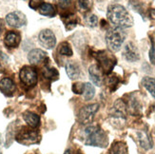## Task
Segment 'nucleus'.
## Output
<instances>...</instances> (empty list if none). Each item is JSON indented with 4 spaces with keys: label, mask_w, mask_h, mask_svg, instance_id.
Wrapping results in <instances>:
<instances>
[{
    "label": "nucleus",
    "mask_w": 155,
    "mask_h": 154,
    "mask_svg": "<svg viewBox=\"0 0 155 154\" xmlns=\"http://www.w3.org/2000/svg\"><path fill=\"white\" fill-rule=\"evenodd\" d=\"M38 39L40 45L44 47L45 49L51 50L56 45V37L54 35V33L52 32V31L48 29L40 31Z\"/></svg>",
    "instance_id": "nucleus-10"
},
{
    "label": "nucleus",
    "mask_w": 155,
    "mask_h": 154,
    "mask_svg": "<svg viewBox=\"0 0 155 154\" xmlns=\"http://www.w3.org/2000/svg\"><path fill=\"white\" fill-rule=\"evenodd\" d=\"M154 1H155V0H154Z\"/></svg>",
    "instance_id": "nucleus-38"
},
{
    "label": "nucleus",
    "mask_w": 155,
    "mask_h": 154,
    "mask_svg": "<svg viewBox=\"0 0 155 154\" xmlns=\"http://www.w3.org/2000/svg\"><path fill=\"white\" fill-rule=\"evenodd\" d=\"M94 57L98 61L99 68L102 70L103 73H105V74H110L117 62L115 56L107 51H97L94 54Z\"/></svg>",
    "instance_id": "nucleus-5"
},
{
    "label": "nucleus",
    "mask_w": 155,
    "mask_h": 154,
    "mask_svg": "<svg viewBox=\"0 0 155 154\" xmlns=\"http://www.w3.org/2000/svg\"><path fill=\"white\" fill-rule=\"evenodd\" d=\"M84 86H85V84H83V83H75L72 85L71 90L75 94H83Z\"/></svg>",
    "instance_id": "nucleus-29"
},
{
    "label": "nucleus",
    "mask_w": 155,
    "mask_h": 154,
    "mask_svg": "<svg viewBox=\"0 0 155 154\" xmlns=\"http://www.w3.org/2000/svg\"><path fill=\"white\" fill-rule=\"evenodd\" d=\"M150 16L151 19H155V9H150Z\"/></svg>",
    "instance_id": "nucleus-35"
},
{
    "label": "nucleus",
    "mask_w": 155,
    "mask_h": 154,
    "mask_svg": "<svg viewBox=\"0 0 155 154\" xmlns=\"http://www.w3.org/2000/svg\"><path fill=\"white\" fill-rule=\"evenodd\" d=\"M66 72L67 74H68V76L72 79V80H75L77 78H79L80 76V67L79 65L74 62V61H68L66 63Z\"/></svg>",
    "instance_id": "nucleus-18"
},
{
    "label": "nucleus",
    "mask_w": 155,
    "mask_h": 154,
    "mask_svg": "<svg viewBox=\"0 0 155 154\" xmlns=\"http://www.w3.org/2000/svg\"><path fill=\"white\" fill-rule=\"evenodd\" d=\"M85 144L90 146L106 148L109 144L107 133L99 126H89L84 130Z\"/></svg>",
    "instance_id": "nucleus-2"
},
{
    "label": "nucleus",
    "mask_w": 155,
    "mask_h": 154,
    "mask_svg": "<svg viewBox=\"0 0 155 154\" xmlns=\"http://www.w3.org/2000/svg\"><path fill=\"white\" fill-rule=\"evenodd\" d=\"M127 106V110L130 114L133 116L140 115L142 113L143 105L141 102V99L138 96V93L133 92L131 94L127 95V100L125 101Z\"/></svg>",
    "instance_id": "nucleus-9"
},
{
    "label": "nucleus",
    "mask_w": 155,
    "mask_h": 154,
    "mask_svg": "<svg viewBox=\"0 0 155 154\" xmlns=\"http://www.w3.org/2000/svg\"><path fill=\"white\" fill-rule=\"evenodd\" d=\"M126 39V32L123 29L112 28L107 31L106 34V43L109 49L112 51H117L122 47Z\"/></svg>",
    "instance_id": "nucleus-4"
},
{
    "label": "nucleus",
    "mask_w": 155,
    "mask_h": 154,
    "mask_svg": "<svg viewBox=\"0 0 155 154\" xmlns=\"http://www.w3.org/2000/svg\"><path fill=\"white\" fill-rule=\"evenodd\" d=\"M5 30V27H4V22L2 19H0V35L2 34L3 31Z\"/></svg>",
    "instance_id": "nucleus-34"
},
{
    "label": "nucleus",
    "mask_w": 155,
    "mask_h": 154,
    "mask_svg": "<svg viewBox=\"0 0 155 154\" xmlns=\"http://www.w3.org/2000/svg\"><path fill=\"white\" fill-rule=\"evenodd\" d=\"M107 19L115 28L126 29L133 25V18L125 7L119 4L109 6L107 11Z\"/></svg>",
    "instance_id": "nucleus-1"
},
{
    "label": "nucleus",
    "mask_w": 155,
    "mask_h": 154,
    "mask_svg": "<svg viewBox=\"0 0 155 154\" xmlns=\"http://www.w3.org/2000/svg\"><path fill=\"white\" fill-rule=\"evenodd\" d=\"M1 141H2V138H1V134H0V144H1Z\"/></svg>",
    "instance_id": "nucleus-37"
},
{
    "label": "nucleus",
    "mask_w": 155,
    "mask_h": 154,
    "mask_svg": "<svg viewBox=\"0 0 155 154\" xmlns=\"http://www.w3.org/2000/svg\"><path fill=\"white\" fill-rule=\"evenodd\" d=\"M16 141L23 146H31L39 143L40 134L32 128H22L15 136Z\"/></svg>",
    "instance_id": "nucleus-6"
},
{
    "label": "nucleus",
    "mask_w": 155,
    "mask_h": 154,
    "mask_svg": "<svg viewBox=\"0 0 155 154\" xmlns=\"http://www.w3.org/2000/svg\"><path fill=\"white\" fill-rule=\"evenodd\" d=\"M99 110L98 104H91L83 106L78 113V121L82 125H87L91 123L95 113Z\"/></svg>",
    "instance_id": "nucleus-8"
},
{
    "label": "nucleus",
    "mask_w": 155,
    "mask_h": 154,
    "mask_svg": "<svg viewBox=\"0 0 155 154\" xmlns=\"http://www.w3.org/2000/svg\"><path fill=\"white\" fill-rule=\"evenodd\" d=\"M94 95H95V89L91 83H85L84 86V91H83V96L86 101H90L91 100Z\"/></svg>",
    "instance_id": "nucleus-24"
},
{
    "label": "nucleus",
    "mask_w": 155,
    "mask_h": 154,
    "mask_svg": "<svg viewBox=\"0 0 155 154\" xmlns=\"http://www.w3.org/2000/svg\"><path fill=\"white\" fill-rule=\"evenodd\" d=\"M119 84V78L117 76H110L109 77V81H107V85L110 87V90H116V87Z\"/></svg>",
    "instance_id": "nucleus-28"
},
{
    "label": "nucleus",
    "mask_w": 155,
    "mask_h": 154,
    "mask_svg": "<svg viewBox=\"0 0 155 154\" xmlns=\"http://www.w3.org/2000/svg\"><path fill=\"white\" fill-rule=\"evenodd\" d=\"M23 119L24 121L27 123L30 128L36 129L40 125V117L37 115L36 113L31 112V111H26L23 114Z\"/></svg>",
    "instance_id": "nucleus-19"
},
{
    "label": "nucleus",
    "mask_w": 155,
    "mask_h": 154,
    "mask_svg": "<svg viewBox=\"0 0 155 154\" xmlns=\"http://www.w3.org/2000/svg\"><path fill=\"white\" fill-rule=\"evenodd\" d=\"M58 52L61 55H64V56H71L72 55L71 47L68 42H63L62 44H60Z\"/></svg>",
    "instance_id": "nucleus-25"
},
{
    "label": "nucleus",
    "mask_w": 155,
    "mask_h": 154,
    "mask_svg": "<svg viewBox=\"0 0 155 154\" xmlns=\"http://www.w3.org/2000/svg\"><path fill=\"white\" fill-rule=\"evenodd\" d=\"M16 90V86L15 82L12 81L11 78H3L0 81V90H1L5 95L11 96L13 94V92Z\"/></svg>",
    "instance_id": "nucleus-16"
},
{
    "label": "nucleus",
    "mask_w": 155,
    "mask_h": 154,
    "mask_svg": "<svg viewBox=\"0 0 155 154\" xmlns=\"http://www.w3.org/2000/svg\"><path fill=\"white\" fill-rule=\"evenodd\" d=\"M144 88L149 91L151 96L155 99V78L152 77H144L142 80Z\"/></svg>",
    "instance_id": "nucleus-22"
},
{
    "label": "nucleus",
    "mask_w": 155,
    "mask_h": 154,
    "mask_svg": "<svg viewBox=\"0 0 155 154\" xmlns=\"http://www.w3.org/2000/svg\"><path fill=\"white\" fill-rule=\"evenodd\" d=\"M107 154H127V146L124 142H115L112 144Z\"/></svg>",
    "instance_id": "nucleus-21"
},
{
    "label": "nucleus",
    "mask_w": 155,
    "mask_h": 154,
    "mask_svg": "<svg viewBox=\"0 0 155 154\" xmlns=\"http://www.w3.org/2000/svg\"><path fill=\"white\" fill-rule=\"evenodd\" d=\"M124 58L129 62H136L140 59V53L137 47L132 42H129L124 48L123 51Z\"/></svg>",
    "instance_id": "nucleus-13"
},
{
    "label": "nucleus",
    "mask_w": 155,
    "mask_h": 154,
    "mask_svg": "<svg viewBox=\"0 0 155 154\" xmlns=\"http://www.w3.org/2000/svg\"><path fill=\"white\" fill-rule=\"evenodd\" d=\"M87 23L90 27L91 28H94V27H96L97 24H98V18L95 15H91L90 16H87Z\"/></svg>",
    "instance_id": "nucleus-30"
},
{
    "label": "nucleus",
    "mask_w": 155,
    "mask_h": 154,
    "mask_svg": "<svg viewBox=\"0 0 155 154\" xmlns=\"http://www.w3.org/2000/svg\"><path fill=\"white\" fill-rule=\"evenodd\" d=\"M136 139L142 149H144L146 150H149V149H152L153 142H152L151 136L150 133L147 132V130H146V129L137 130L136 131Z\"/></svg>",
    "instance_id": "nucleus-12"
},
{
    "label": "nucleus",
    "mask_w": 155,
    "mask_h": 154,
    "mask_svg": "<svg viewBox=\"0 0 155 154\" xmlns=\"http://www.w3.org/2000/svg\"><path fill=\"white\" fill-rule=\"evenodd\" d=\"M42 4H43V0H31L30 1V7L32 10L38 9Z\"/></svg>",
    "instance_id": "nucleus-32"
},
{
    "label": "nucleus",
    "mask_w": 155,
    "mask_h": 154,
    "mask_svg": "<svg viewBox=\"0 0 155 154\" xmlns=\"http://www.w3.org/2000/svg\"><path fill=\"white\" fill-rule=\"evenodd\" d=\"M89 73L91 76V80L94 85L97 87H101L104 83V73L99 68L98 65H91L89 69Z\"/></svg>",
    "instance_id": "nucleus-14"
},
{
    "label": "nucleus",
    "mask_w": 155,
    "mask_h": 154,
    "mask_svg": "<svg viewBox=\"0 0 155 154\" xmlns=\"http://www.w3.org/2000/svg\"><path fill=\"white\" fill-rule=\"evenodd\" d=\"M78 5L80 10L87 11L91 9L92 6V0H78Z\"/></svg>",
    "instance_id": "nucleus-27"
},
{
    "label": "nucleus",
    "mask_w": 155,
    "mask_h": 154,
    "mask_svg": "<svg viewBox=\"0 0 155 154\" xmlns=\"http://www.w3.org/2000/svg\"><path fill=\"white\" fill-rule=\"evenodd\" d=\"M56 1L61 8H68L71 3V0H56Z\"/></svg>",
    "instance_id": "nucleus-33"
},
{
    "label": "nucleus",
    "mask_w": 155,
    "mask_h": 154,
    "mask_svg": "<svg viewBox=\"0 0 155 154\" xmlns=\"http://www.w3.org/2000/svg\"><path fill=\"white\" fill-rule=\"evenodd\" d=\"M43 75L47 79L55 80L59 76V73H58V71L55 69H53V68H48V67H46V68L44 69V70H43Z\"/></svg>",
    "instance_id": "nucleus-26"
},
{
    "label": "nucleus",
    "mask_w": 155,
    "mask_h": 154,
    "mask_svg": "<svg viewBox=\"0 0 155 154\" xmlns=\"http://www.w3.org/2000/svg\"><path fill=\"white\" fill-rule=\"evenodd\" d=\"M127 106L123 99H118L113 104L110 112V124L118 129H123L127 122Z\"/></svg>",
    "instance_id": "nucleus-3"
},
{
    "label": "nucleus",
    "mask_w": 155,
    "mask_h": 154,
    "mask_svg": "<svg viewBox=\"0 0 155 154\" xmlns=\"http://www.w3.org/2000/svg\"><path fill=\"white\" fill-rule=\"evenodd\" d=\"M62 19L65 23V27L68 30H72L74 29L76 25H77V20L75 18V16L70 13V15H66L62 16Z\"/></svg>",
    "instance_id": "nucleus-23"
},
{
    "label": "nucleus",
    "mask_w": 155,
    "mask_h": 154,
    "mask_svg": "<svg viewBox=\"0 0 155 154\" xmlns=\"http://www.w3.org/2000/svg\"><path fill=\"white\" fill-rule=\"evenodd\" d=\"M6 21L11 27H13V28H21V27L27 24V18L23 12L15 11L7 15Z\"/></svg>",
    "instance_id": "nucleus-11"
},
{
    "label": "nucleus",
    "mask_w": 155,
    "mask_h": 154,
    "mask_svg": "<svg viewBox=\"0 0 155 154\" xmlns=\"http://www.w3.org/2000/svg\"><path fill=\"white\" fill-rule=\"evenodd\" d=\"M149 56H150V60L151 64H155V42H151V48L150 50V53H149Z\"/></svg>",
    "instance_id": "nucleus-31"
},
{
    "label": "nucleus",
    "mask_w": 155,
    "mask_h": 154,
    "mask_svg": "<svg viewBox=\"0 0 155 154\" xmlns=\"http://www.w3.org/2000/svg\"><path fill=\"white\" fill-rule=\"evenodd\" d=\"M39 12L40 15H42L47 17H53L56 15V9L54 6L50 4V3H43L39 7Z\"/></svg>",
    "instance_id": "nucleus-20"
},
{
    "label": "nucleus",
    "mask_w": 155,
    "mask_h": 154,
    "mask_svg": "<svg viewBox=\"0 0 155 154\" xmlns=\"http://www.w3.org/2000/svg\"><path fill=\"white\" fill-rule=\"evenodd\" d=\"M64 154H75V153H74V151H73L72 149H67Z\"/></svg>",
    "instance_id": "nucleus-36"
},
{
    "label": "nucleus",
    "mask_w": 155,
    "mask_h": 154,
    "mask_svg": "<svg viewBox=\"0 0 155 154\" xmlns=\"http://www.w3.org/2000/svg\"><path fill=\"white\" fill-rule=\"evenodd\" d=\"M20 40V34L16 31H8L4 38V44L8 47V48H16L19 45Z\"/></svg>",
    "instance_id": "nucleus-17"
},
{
    "label": "nucleus",
    "mask_w": 155,
    "mask_h": 154,
    "mask_svg": "<svg viewBox=\"0 0 155 154\" xmlns=\"http://www.w3.org/2000/svg\"><path fill=\"white\" fill-rule=\"evenodd\" d=\"M19 78L23 85L28 87V88H31L37 83V72L31 67L25 66L20 70Z\"/></svg>",
    "instance_id": "nucleus-7"
},
{
    "label": "nucleus",
    "mask_w": 155,
    "mask_h": 154,
    "mask_svg": "<svg viewBox=\"0 0 155 154\" xmlns=\"http://www.w3.org/2000/svg\"><path fill=\"white\" fill-rule=\"evenodd\" d=\"M48 59L47 52L40 49H35L29 52L28 60L31 65H38Z\"/></svg>",
    "instance_id": "nucleus-15"
}]
</instances>
